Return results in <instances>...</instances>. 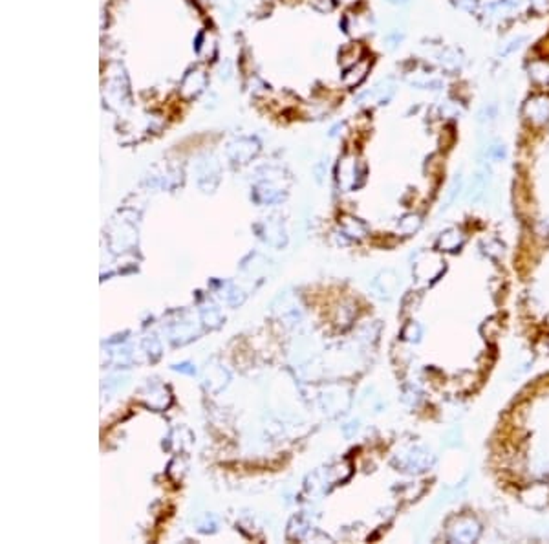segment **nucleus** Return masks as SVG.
<instances>
[{
  "instance_id": "1",
  "label": "nucleus",
  "mask_w": 549,
  "mask_h": 544,
  "mask_svg": "<svg viewBox=\"0 0 549 544\" xmlns=\"http://www.w3.org/2000/svg\"><path fill=\"white\" fill-rule=\"evenodd\" d=\"M524 119L535 127H542L549 123V96L548 94H533L522 105Z\"/></svg>"
},
{
  "instance_id": "2",
  "label": "nucleus",
  "mask_w": 549,
  "mask_h": 544,
  "mask_svg": "<svg viewBox=\"0 0 549 544\" xmlns=\"http://www.w3.org/2000/svg\"><path fill=\"white\" fill-rule=\"evenodd\" d=\"M526 72L531 83L539 86H549V59L537 57L526 64Z\"/></svg>"
},
{
  "instance_id": "3",
  "label": "nucleus",
  "mask_w": 549,
  "mask_h": 544,
  "mask_svg": "<svg viewBox=\"0 0 549 544\" xmlns=\"http://www.w3.org/2000/svg\"><path fill=\"white\" fill-rule=\"evenodd\" d=\"M368 66H370V61H368V59L355 61V64H353L352 68L348 70L346 74H344L342 81H344V83H346L348 86L359 85V83H361V81H363L364 77H366Z\"/></svg>"
},
{
  "instance_id": "4",
  "label": "nucleus",
  "mask_w": 549,
  "mask_h": 544,
  "mask_svg": "<svg viewBox=\"0 0 549 544\" xmlns=\"http://www.w3.org/2000/svg\"><path fill=\"white\" fill-rule=\"evenodd\" d=\"M442 64L448 70L459 68V64H462L459 54L458 52H454V50H445V52L442 54Z\"/></svg>"
},
{
  "instance_id": "5",
  "label": "nucleus",
  "mask_w": 549,
  "mask_h": 544,
  "mask_svg": "<svg viewBox=\"0 0 549 544\" xmlns=\"http://www.w3.org/2000/svg\"><path fill=\"white\" fill-rule=\"evenodd\" d=\"M453 2L458 10L465 11V13H476V11H478V6H480L478 0H453Z\"/></svg>"
},
{
  "instance_id": "6",
  "label": "nucleus",
  "mask_w": 549,
  "mask_h": 544,
  "mask_svg": "<svg viewBox=\"0 0 549 544\" xmlns=\"http://www.w3.org/2000/svg\"><path fill=\"white\" fill-rule=\"evenodd\" d=\"M531 8L537 13H546L549 10V0H531Z\"/></svg>"
},
{
  "instance_id": "7",
  "label": "nucleus",
  "mask_w": 549,
  "mask_h": 544,
  "mask_svg": "<svg viewBox=\"0 0 549 544\" xmlns=\"http://www.w3.org/2000/svg\"><path fill=\"white\" fill-rule=\"evenodd\" d=\"M311 4L319 11H331L333 8V0H311Z\"/></svg>"
},
{
  "instance_id": "8",
  "label": "nucleus",
  "mask_w": 549,
  "mask_h": 544,
  "mask_svg": "<svg viewBox=\"0 0 549 544\" xmlns=\"http://www.w3.org/2000/svg\"><path fill=\"white\" fill-rule=\"evenodd\" d=\"M524 41H526V39H524V37H518V39H515V41H511V43H509V46H506V48H504V55L511 54L512 50H518V48H520V44H522Z\"/></svg>"
},
{
  "instance_id": "9",
  "label": "nucleus",
  "mask_w": 549,
  "mask_h": 544,
  "mask_svg": "<svg viewBox=\"0 0 549 544\" xmlns=\"http://www.w3.org/2000/svg\"><path fill=\"white\" fill-rule=\"evenodd\" d=\"M526 0H501V4L504 8H518V6H522Z\"/></svg>"
},
{
  "instance_id": "10",
  "label": "nucleus",
  "mask_w": 549,
  "mask_h": 544,
  "mask_svg": "<svg viewBox=\"0 0 549 544\" xmlns=\"http://www.w3.org/2000/svg\"><path fill=\"white\" fill-rule=\"evenodd\" d=\"M337 2H341L342 6H353V4H358L359 0H337Z\"/></svg>"
}]
</instances>
